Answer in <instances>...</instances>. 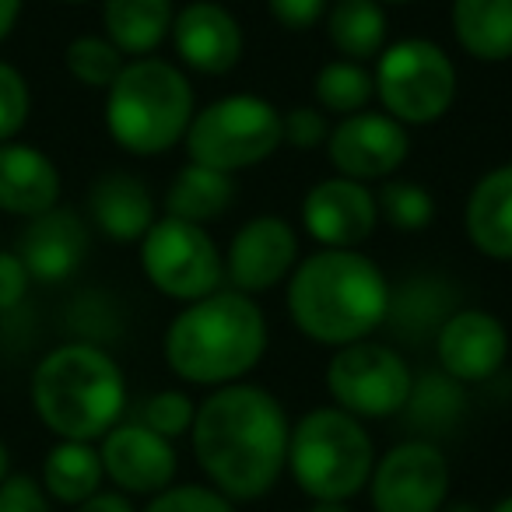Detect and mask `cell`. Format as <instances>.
Returning a JSON list of instances; mask_svg holds the SVG:
<instances>
[{"instance_id": "1", "label": "cell", "mask_w": 512, "mask_h": 512, "mask_svg": "<svg viewBox=\"0 0 512 512\" xmlns=\"http://www.w3.org/2000/svg\"><path fill=\"white\" fill-rule=\"evenodd\" d=\"M197 467L228 502H256L288 470V421L281 400L253 383L211 390L190 428Z\"/></svg>"}, {"instance_id": "2", "label": "cell", "mask_w": 512, "mask_h": 512, "mask_svg": "<svg viewBox=\"0 0 512 512\" xmlns=\"http://www.w3.org/2000/svg\"><path fill=\"white\" fill-rule=\"evenodd\" d=\"M285 302L306 341L344 348L383 327L390 281L362 249H316L292 271Z\"/></svg>"}, {"instance_id": "3", "label": "cell", "mask_w": 512, "mask_h": 512, "mask_svg": "<svg viewBox=\"0 0 512 512\" xmlns=\"http://www.w3.org/2000/svg\"><path fill=\"white\" fill-rule=\"evenodd\" d=\"M267 316L249 295L214 292L169 320L162 355L172 376L193 386H232L267 355Z\"/></svg>"}, {"instance_id": "4", "label": "cell", "mask_w": 512, "mask_h": 512, "mask_svg": "<svg viewBox=\"0 0 512 512\" xmlns=\"http://www.w3.org/2000/svg\"><path fill=\"white\" fill-rule=\"evenodd\" d=\"M32 407L57 439L95 442L120 425L127 407V379L102 344L67 341L32 369Z\"/></svg>"}, {"instance_id": "5", "label": "cell", "mask_w": 512, "mask_h": 512, "mask_svg": "<svg viewBox=\"0 0 512 512\" xmlns=\"http://www.w3.org/2000/svg\"><path fill=\"white\" fill-rule=\"evenodd\" d=\"M197 113V95L172 60H127L106 88V130L116 148L137 158L172 151L186 137Z\"/></svg>"}, {"instance_id": "6", "label": "cell", "mask_w": 512, "mask_h": 512, "mask_svg": "<svg viewBox=\"0 0 512 512\" xmlns=\"http://www.w3.org/2000/svg\"><path fill=\"white\" fill-rule=\"evenodd\" d=\"M288 470L313 502H348L376 470L372 435L341 407H313L292 425Z\"/></svg>"}, {"instance_id": "7", "label": "cell", "mask_w": 512, "mask_h": 512, "mask_svg": "<svg viewBox=\"0 0 512 512\" xmlns=\"http://www.w3.org/2000/svg\"><path fill=\"white\" fill-rule=\"evenodd\" d=\"M281 144H285L281 109L264 95L249 92L207 102L193 113V123L183 137L190 162L228 172V176L267 162Z\"/></svg>"}, {"instance_id": "8", "label": "cell", "mask_w": 512, "mask_h": 512, "mask_svg": "<svg viewBox=\"0 0 512 512\" xmlns=\"http://www.w3.org/2000/svg\"><path fill=\"white\" fill-rule=\"evenodd\" d=\"M376 99L404 127L439 123L456 102V64L432 39H397L376 57Z\"/></svg>"}, {"instance_id": "9", "label": "cell", "mask_w": 512, "mask_h": 512, "mask_svg": "<svg viewBox=\"0 0 512 512\" xmlns=\"http://www.w3.org/2000/svg\"><path fill=\"white\" fill-rule=\"evenodd\" d=\"M141 271L155 292L176 302H197L221 292L225 256L204 225L183 218H158L137 242Z\"/></svg>"}, {"instance_id": "10", "label": "cell", "mask_w": 512, "mask_h": 512, "mask_svg": "<svg viewBox=\"0 0 512 512\" xmlns=\"http://www.w3.org/2000/svg\"><path fill=\"white\" fill-rule=\"evenodd\" d=\"M327 390L334 407L365 418H393L407 407L414 390L411 365L397 348L379 341H355L334 351L327 362Z\"/></svg>"}, {"instance_id": "11", "label": "cell", "mask_w": 512, "mask_h": 512, "mask_svg": "<svg viewBox=\"0 0 512 512\" xmlns=\"http://www.w3.org/2000/svg\"><path fill=\"white\" fill-rule=\"evenodd\" d=\"M376 512H439L449 498V463L428 439L393 446L369 477Z\"/></svg>"}, {"instance_id": "12", "label": "cell", "mask_w": 512, "mask_h": 512, "mask_svg": "<svg viewBox=\"0 0 512 512\" xmlns=\"http://www.w3.org/2000/svg\"><path fill=\"white\" fill-rule=\"evenodd\" d=\"M299 267V235L281 214H256L235 228L225 249V278L232 292L260 295L292 278Z\"/></svg>"}, {"instance_id": "13", "label": "cell", "mask_w": 512, "mask_h": 512, "mask_svg": "<svg viewBox=\"0 0 512 512\" xmlns=\"http://www.w3.org/2000/svg\"><path fill=\"white\" fill-rule=\"evenodd\" d=\"M330 165L337 176L355 179V183H376V179H393V172L411 155V134L404 123L393 116L362 109L355 116H344L327 141Z\"/></svg>"}, {"instance_id": "14", "label": "cell", "mask_w": 512, "mask_h": 512, "mask_svg": "<svg viewBox=\"0 0 512 512\" xmlns=\"http://www.w3.org/2000/svg\"><path fill=\"white\" fill-rule=\"evenodd\" d=\"M176 57L183 67L207 78H225L235 71L246 50V36L242 25L225 4L218 0H190L176 11L169 32Z\"/></svg>"}, {"instance_id": "15", "label": "cell", "mask_w": 512, "mask_h": 512, "mask_svg": "<svg viewBox=\"0 0 512 512\" xmlns=\"http://www.w3.org/2000/svg\"><path fill=\"white\" fill-rule=\"evenodd\" d=\"M99 442L102 470L127 495H158L176 481V446L141 421H120Z\"/></svg>"}, {"instance_id": "16", "label": "cell", "mask_w": 512, "mask_h": 512, "mask_svg": "<svg viewBox=\"0 0 512 512\" xmlns=\"http://www.w3.org/2000/svg\"><path fill=\"white\" fill-rule=\"evenodd\" d=\"M439 372L460 386L491 379L509 358V330L488 309H456L435 334Z\"/></svg>"}, {"instance_id": "17", "label": "cell", "mask_w": 512, "mask_h": 512, "mask_svg": "<svg viewBox=\"0 0 512 512\" xmlns=\"http://www.w3.org/2000/svg\"><path fill=\"white\" fill-rule=\"evenodd\" d=\"M302 225L320 249H358L379 225L376 193L344 176L323 179L302 200Z\"/></svg>"}, {"instance_id": "18", "label": "cell", "mask_w": 512, "mask_h": 512, "mask_svg": "<svg viewBox=\"0 0 512 512\" xmlns=\"http://www.w3.org/2000/svg\"><path fill=\"white\" fill-rule=\"evenodd\" d=\"M92 235H88V221L71 207H53V211L29 218L18 235L15 253L22 256L25 271L39 285H60V281L74 278L78 267L85 264Z\"/></svg>"}, {"instance_id": "19", "label": "cell", "mask_w": 512, "mask_h": 512, "mask_svg": "<svg viewBox=\"0 0 512 512\" xmlns=\"http://www.w3.org/2000/svg\"><path fill=\"white\" fill-rule=\"evenodd\" d=\"M456 309H460V292L453 288V281L432 271H418L400 281L397 288H390V306H386L383 327L393 330L397 341L421 348V344L435 341L442 323Z\"/></svg>"}, {"instance_id": "20", "label": "cell", "mask_w": 512, "mask_h": 512, "mask_svg": "<svg viewBox=\"0 0 512 512\" xmlns=\"http://www.w3.org/2000/svg\"><path fill=\"white\" fill-rule=\"evenodd\" d=\"M64 179L46 151L36 144H0V214L11 218H39L60 204Z\"/></svg>"}, {"instance_id": "21", "label": "cell", "mask_w": 512, "mask_h": 512, "mask_svg": "<svg viewBox=\"0 0 512 512\" xmlns=\"http://www.w3.org/2000/svg\"><path fill=\"white\" fill-rule=\"evenodd\" d=\"M88 218L113 242H141L158 221L155 197L134 172H102L88 190Z\"/></svg>"}, {"instance_id": "22", "label": "cell", "mask_w": 512, "mask_h": 512, "mask_svg": "<svg viewBox=\"0 0 512 512\" xmlns=\"http://www.w3.org/2000/svg\"><path fill=\"white\" fill-rule=\"evenodd\" d=\"M467 239L488 260L512 264V165L484 172L463 207Z\"/></svg>"}, {"instance_id": "23", "label": "cell", "mask_w": 512, "mask_h": 512, "mask_svg": "<svg viewBox=\"0 0 512 512\" xmlns=\"http://www.w3.org/2000/svg\"><path fill=\"white\" fill-rule=\"evenodd\" d=\"M453 39L477 64L512 60V0H453Z\"/></svg>"}, {"instance_id": "24", "label": "cell", "mask_w": 512, "mask_h": 512, "mask_svg": "<svg viewBox=\"0 0 512 512\" xmlns=\"http://www.w3.org/2000/svg\"><path fill=\"white\" fill-rule=\"evenodd\" d=\"M176 4L172 0H102V29L123 57H151L169 39Z\"/></svg>"}, {"instance_id": "25", "label": "cell", "mask_w": 512, "mask_h": 512, "mask_svg": "<svg viewBox=\"0 0 512 512\" xmlns=\"http://www.w3.org/2000/svg\"><path fill=\"white\" fill-rule=\"evenodd\" d=\"M327 36L341 60H376L390 36L386 8L379 0H334L327 8Z\"/></svg>"}, {"instance_id": "26", "label": "cell", "mask_w": 512, "mask_h": 512, "mask_svg": "<svg viewBox=\"0 0 512 512\" xmlns=\"http://www.w3.org/2000/svg\"><path fill=\"white\" fill-rule=\"evenodd\" d=\"M232 200H235V179L228 172L186 162L172 176L169 190H165V214L193 221V225H207V221L221 218L232 207Z\"/></svg>"}, {"instance_id": "27", "label": "cell", "mask_w": 512, "mask_h": 512, "mask_svg": "<svg viewBox=\"0 0 512 512\" xmlns=\"http://www.w3.org/2000/svg\"><path fill=\"white\" fill-rule=\"evenodd\" d=\"M102 477H106V470H102V456L92 442L60 439L57 446L46 453L39 484H43L46 498L78 509L95 491H102Z\"/></svg>"}, {"instance_id": "28", "label": "cell", "mask_w": 512, "mask_h": 512, "mask_svg": "<svg viewBox=\"0 0 512 512\" xmlns=\"http://www.w3.org/2000/svg\"><path fill=\"white\" fill-rule=\"evenodd\" d=\"M313 95L323 113H334L344 120V116H355L372 106V99H376V78H372V71L365 64L337 57L316 71Z\"/></svg>"}, {"instance_id": "29", "label": "cell", "mask_w": 512, "mask_h": 512, "mask_svg": "<svg viewBox=\"0 0 512 512\" xmlns=\"http://www.w3.org/2000/svg\"><path fill=\"white\" fill-rule=\"evenodd\" d=\"M379 218L397 232H425L435 218V197L414 179H386L376 193Z\"/></svg>"}, {"instance_id": "30", "label": "cell", "mask_w": 512, "mask_h": 512, "mask_svg": "<svg viewBox=\"0 0 512 512\" xmlns=\"http://www.w3.org/2000/svg\"><path fill=\"white\" fill-rule=\"evenodd\" d=\"M463 386L456 379H449L446 372H428V376L414 379L411 400L404 411L411 414V421L418 428H446L449 421H456L463 414Z\"/></svg>"}, {"instance_id": "31", "label": "cell", "mask_w": 512, "mask_h": 512, "mask_svg": "<svg viewBox=\"0 0 512 512\" xmlns=\"http://www.w3.org/2000/svg\"><path fill=\"white\" fill-rule=\"evenodd\" d=\"M127 57L109 43L106 36H78L67 43L64 50V67L78 85L85 88H99L106 92L109 85L116 81V74L123 71Z\"/></svg>"}, {"instance_id": "32", "label": "cell", "mask_w": 512, "mask_h": 512, "mask_svg": "<svg viewBox=\"0 0 512 512\" xmlns=\"http://www.w3.org/2000/svg\"><path fill=\"white\" fill-rule=\"evenodd\" d=\"M32 116L29 78L15 64L0 60V144L15 141Z\"/></svg>"}, {"instance_id": "33", "label": "cell", "mask_w": 512, "mask_h": 512, "mask_svg": "<svg viewBox=\"0 0 512 512\" xmlns=\"http://www.w3.org/2000/svg\"><path fill=\"white\" fill-rule=\"evenodd\" d=\"M193 418H197V404L183 390L155 393V397L144 400V411H141V425H148L151 432H158L169 442L179 439V435H190Z\"/></svg>"}, {"instance_id": "34", "label": "cell", "mask_w": 512, "mask_h": 512, "mask_svg": "<svg viewBox=\"0 0 512 512\" xmlns=\"http://www.w3.org/2000/svg\"><path fill=\"white\" fill-rule=\"evenodd\" d=\"M144 512H235V505L221 491L204 488V484H172L151 495Z\"/></svg>"}, {"instance_id": "35", "label": "cell", "mask_w": 512, "mask_h": 512, "mask_svg": "<svg viewBox=\"0 0 512 512\" xmlns=\"http://www.w3.org/2000/svg\"><path fill=\"white\" fill-rule=\"evenodd\" d=\"M281 130H285V144H292L295 151H316L327 148L334 127L320 106H295L292 113H281Z\"/></svg>"}, {"instance_id": "36", "label": "cell", "mask_w": 512, "mask_h": 512, "mask_svg": "<svg viewBox=\"0 0 512 512\" xmlns=\"http://www.w3.org/2000/svg\"><path fill=\"white\" fill-rule=\"evenodd\" d=\"M0 512H53L43 484L36 477L11 474L0 484Z\"/></svg>"}, {"instance_id": "37", "label": "cell", "mask_w": 512, "mask_h": 512, "mask_svg": "<svg viewBox=\"0 0 512 512\" xmlns=\"http://www.w3.org/2000/svg\"><path fill=\"white\" fill-rule=\"evenodd\" d=\"M274 22L288 32H309L327 18L330 0H267Z\"/></svg>"}, {"instance_id": "38", "label": "cell", "mask_w": 512, "mask_h": 512, "mask_svg": "<svg viewBox=\"0 0 512 512\" xmlns=\"http://www.w3.org/2000/svg\"><path fill=\"white\" fill-rule=\"evenodd\" d=\"M32 278L15 249H0V313H11L25 302Z\"/></svg>"}, {"instance_id": "39", "label": "cell", "mask_w": 512, "mask_h": 512, "mask_svg": "<svg viewBox=\"0 0 512 512\" xmlns=\"http://www.w3.org/2000/svg\"><path fill=\"white\" fill-rule=\"evenodd\" d=\"M74 512H134V505H130V498L123 491H95Z\"/></svg>"}, {"instance_id": "40", "label": "cell", "mask_w": 512, "mask_h": 512, "mask_svg": "<svg viewBox=\"0 0 512 512\" xmlns=\"http://www.w3.org/2000/svg\"><path fill=\"white\" fill-rule=\"evenodd\" d=\"M25 0H0V46L8 43V36L15 32L18 18H22Z\"/></svg>"}, {"instance_id": "41", "label": "cell", "mask_w": 512, "mask_h": 512, "mask_svg": "<svg viewBox=\"0 0 512 512\" xmlns=\"http://www.w3.org/2000/svg\"><path fill=\"white\" fill-rule=\"evenodd\" d=\"M8 477H11V453H8V446L0 442V484L8 481Z\"/></svg>"}, {"instance_id": "42", "label": "cell", "mask_w": 512, "mask_h": 512, "mask_svg": "<svg viewBox=\"0 0 512 512\" xmlns=\"http://www.w3.org/2000/svg\"><path fill=\"white\" fill-rule=\"evenodd\" d=\"M439 512H484V509L474 502H449V505H442Z\"/></svg>"}, {"instance_id": "43", "label": "cell", "mask_w": 512, "mask_h": 512, "mask_svg": "<svg viewBox=\"0 0 512 512\" xmlns=\"http://www.w3.org/2000/svg\"><path fill=\"white\" fill-rule=\"evenodd\" d=\"M309 512H351L344 502H313V509Z\"/></svg>"}, {"instance_id": "44", "label": "cell", "mask_w": 512, "mask_h": 512, "mask_svg": "<svg viewBox=\"0 0 512 512\" xmlns=\"http://www.w3.org/2000/svg\"><path fill=\"white\" fill-rule=\"evenodd\" d=\"M491 512H512V495H505L502 502H498V505H495V509H491Z\"/></svg>"}, {"instance_id": "45", "label": "cell", "mask_w": 512, "mask_h": 512, "mask_svg": "<svg viewBox=\"0 0 512 512\" xmlns=\"http://www.w3.org/2000/svg\"><path fill=\"white\" fill-rule=\"evenodd\" d=\"M379 4H411V0H379Z\"/></svg>"}, {"instance_id": "46", "label": "cell", "mask_w": 512, "mask_h": 512, "mask_svg": "<svg viewBox=\"0 0 512 512\" xmlns=\"http://www.w3.org/2000/svg\"><path fill=\"white\" fill-rule=\"evenodd\" d=\"M60 4H88V0H60Z\"/></svg>"}]
</instances>
